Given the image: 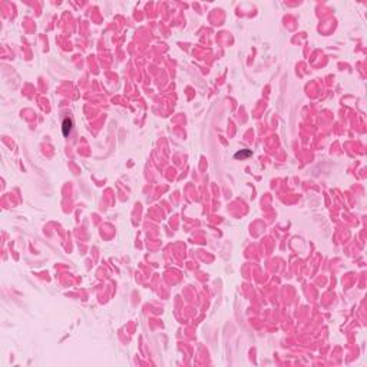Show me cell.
I'll use <instances>...</instances> for the list:
<instances>
[{"label": "cell", "instance_id": "1", "mask_svg": "<svg viewBox=\"0 0 367 367\" xmlns=\"http://www.w3.org/2000/svg\"><path fill=\"white\" fill-rule=\"evenodd\" d=\"M72 129V121L69 118H66L63 121V135H67Z\"/></svg>", "mask_w": 367, "mask_h": 367}]
</instances>
